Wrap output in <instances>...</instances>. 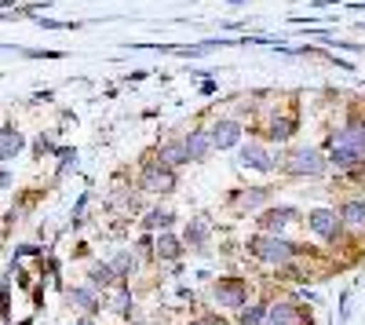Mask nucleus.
Listing matches in <instances>:
<instances>
[{
  "label": "nucleus",
  "mask_w": 365,
  "mask_h": 325,
  "mask_svg": "<svg viewBox=\"0 0 365 325\" xmlns=\"http://www.w3.org/2000/svg\"><path fill=\"white\" fill-rule=\"evenodd\" d=\"M245 252H249L256 263H263V267L282 271L285 263H292L296 256L307 252V245L289 242L285 234H263V230H256V234H249V238H245Z\"/></svg>",
  "instance_id": "f257e3e1"
},
{
  "label": "nucleus",
  "mask_w": 365,
  "mask_h": 325,
  "mask_svg": "<svg viewBox=\"0 0 365 325\" xmlns=\"http://www.w3.org/2000/svg\"><path fill=\"white\" fill-rule=\"evenodd\" d=\"M278 168L292 180H322L329 172V158H322V150H314V146H292L278 158Z\"/></svg>",
  "instance_id": "f03ea898"
},
{
  "label": "nucleus",
  "mask_w": 365,
  "mask_h": 325,
  "mask_svg": "<svg viewBox=\"0 0 365 325\" xmlns=\"http://www.w3.org/2000/svg\"><path fill=\"white\" fill-rule=\"evenodd\" d=\"M208 300L216 304L220 311H245L252 304V285L249 278H237V274H223L216 282H208Z\"/></svg>",
  "instance_id": "7ed1b4c3"
},
{
  "label": "nucleus",
  "mask_w": 365,
  "mask_h": 325,
  "mask_svg": "<svg viewBox=\"0 0 365 325\" xmlns=\"http://www.w3.org/2000/svg\"><path fill=\"white\" fill-rule=\"evenodd\" d=\"M175 187H179V172L161 165L158 154H150L139 168V190L146 197H168V194H175Z\"/></svg>",
  "instance_id": "20e7f679"
},
{
  "label": "nucleus",
  "mask_w": 365,
  "mask_h": 325,
  "mask_svg": "<svg viewBox=\"0 0 365 325\" xmlns=\"http://www.w3.org/2000/svg\"><path fill=\"white\" fill-rule=\"evenodd\" d=\"M307 230L314 234L322 245H340L344 234H347L336 205H318V209H311V212H307Z\"/></svg>",
  "instance_id": "39448f33"
},
{
  "label": "nucleus",
  "mask_w": 365,
  "mask_h": 325,
  "mask_svg": "<svg viewBox=\"0 0 365 325\" xmlns=\"http://www.w3.org/2000/svg\"><path fill=\"white\" fill-rule=\"evenodd\" d=\"M329 154H351V158H365V117H347V125H340L325 139Z\"/></svg>",
  "instance_id": "423d86ee"
},
{
  "label": "nucleus",
  "mask_w": 365,
  "mask_h": 325,
  "mask_svg": "<svg viewBox=\"0 0 365 325\" xmlns=\"http://www.w3.org/2000/svg\"><path fill=\"white\" fill-rule=\"evenodd\" d=\"M263 325H314V311H307L296 296H278L267 300Z\"/></svg>",
  "instance_id": "0eeeda50"
},
{
  "label": "nucleus",
  "mask_w": 365,
  "mask_h": 325,
  "mask_svg": "<svg viewBox=\"0 0 365 325\" xmlns=\"http://www.w3.org/2000/svg\"><path fill=\"white\" fill-rule=\"evenodd\" d=\"M299 220H303V212L296 209V205H270V209H263L256 216V230H263V234H285Z\"/></svg>",
  "instance_id": "6e6552de"
},
{
  "label": "nucleus",
  "mask_w": 365,
  "mask_h": 325,
  "mask_svg": "<svg viewBox=\"0 0 365 325\" xmlns=\"http://www.w3.org/2000/svg\"><path fill=\"white\" fill-rule=\"evenodd\" d=\"M237 165L241 168H252V172H274L278 168V154L270 150V146H263V143H245L237 150Z\"/></svg>",
  "instance_id": "1a4fd4ad"
},
{
  "label": "nucleus",
  "mask_w": 365,
  "mask_h": 325,
  "mask_svg": "<svg viewBox=\"0 0 365 325\" xmlns=\"http://www.w3.org/2000/svg\"><path fill=\"white\" fill-rule=\"evenodd\" d=\"M212 132V150H234V146H241V135H245V128H241V121H234V117H220L216 125L208 128Z\"/></svg>",
  "instance_id": "9d476101"
},
{
  "label": "nucleus",
  "mask_w": 365,
  "mask_h": 325,
  "mask_svg": "<svg viewBox=\"0 0 365 325\" xmlns=\"http://www.w3.org/2000/svg\"><path fill=\"white\" fill-rule=\"evenodd\" d=\"M296 128H299V117H296V110H274L270 113V121H267V139L270 143H289L292 135H296Z\"/></svg>",
  "instance_id": "9b49d317"
},
{
  "label": "nucleus",
  "mask_w": 365,
  "mask_h": 325,
  "mask_svg": "<svg viewBox=\"0 0 365 325\" xmlns=\"http://www.w3.org/2000/svg\"><path fill=\"white\" fill-rule=\"evenodd\" d=\"M154 256L161 263H179L182 256H187V242H182V234H175V230L154 234Z\"/></svg>",
  "instance_id": "f8f14e48"
},
{
  "label": "nucleus",
  "mask_w": 365,
  "mask_h": 325,
  "mask_svg": "<svg viewBox=\"0 0 365 325\" xmlns=\"http://www.w3.org/2000/svg\"><path fill=\"white\" fill-rule=\"evenodd\" d=\"M103 307L113 311V314H120V318H132V311H135L132 285H128V282H117L113 289H106V292H103Z\"/></svg>",
  "instance_id": "ddd939ff"
},
{
  "label": "nucleus",
  "mask_w": 365,
  "mask_h": 325,
  "mask_svg": "<svg viewBox=\"0 0 365 325\" xmlns=\"http://www.w3.org/2000/svg\"><path fill=\"white\" fill-rule=\"evenodd\" d=\"M66 304L77 307V311H84V314H99V307H103V292H99V289H91V285L84 282V285L66 289Z\"/></svg>",
  "instance_id": "4468645a"
},
{
  "label": "nucleus",
  "mask_w": 365,
  "mask_h": 325,
  "mask_svg": "<svg viewBox=\"0 0 365 325\" xmlns=\"http://www.w3.org/2000/svg\"><path fill=\"white\" fill-rule=\"evenodd\" d=\"M175 212L168 209V205H154V209H146L143 212V220H139V227L146 230V234H165V230H175Z\"/></svg>",
  "instance_id": "2eb2a0df"
},
{
  "label": "nucleus",
  "mask_w": 365,
  "mask_h": 325,
  "mask_svg": "<svg viewBox=\"0 0 365 325\" xmlns=\"http://www.w3.org/2000/svg\"><path fill=\"white\" fill-rule=\"evenodd\" d=\"M158 161L161 165H168V168H182V165H190V154H187V143H182V135L179 139H165V143H158Z\"/></svg>",
  "instance_id": "dca6fc26"
},
{
  "label": "nucleus",
  "mask_w": 365,
  "mask_h": 325,
  "mask_svg": "<svg viewBox=\"0 0 365 325\" xmlns=\"http://www.w3.org/2000/svg\"><path fill=\"white\" fill-rule=\"evenodd\" d=\"M208 238H212L208 216H194L187 227H182V242H187V249H194V252H205L208 249Z\"/></svg>",
  "instance_id": "f3484780"
},
{
  "label": "nucleus",
  "mask_w": 365,
  "mask_h": 325,
  "mask_svg": "<svg viewBox=\"0 0 365 325\" xmlns=\"http://www.w3.org/2000/svg\"><path fill=\"white\" fill-rule=\"evenodd\" d=\"M182 143H187L190 165H201V161L212 154V132H208V128H190L187 135H182Z\"/></svg>",
  "instance_id": "a211bd4d"
},
{
  "label": "nucleus",
  "mask_w": 365,
  "mask_h": 325,
  "mask_svg": "<svg viewBox=\"0 0 365 325\" xmlns=\"http://www.w3.org/2000/svg\"><path fill=\"white\" fill-rule=\"evenodd\" d=\"M270 201V190L267 187H249V190H234V197H230V205L237 212H256V209H263V205Z\"/></svg>",
  "instance_id": "6ab92c4d"
},
{
  "label": "nucleus",
  "mask_w": 365,
  "mask_h": 325,
  "mask_svg": "<svg viewBox=\"0 0 365 325\" xmlns=\"http://www.w3.org/2000/svg\"><path fill=\"white\" fill-rule=\"evenodd\" d=\"M340 220H344L347 230L365 234V197H347V201L340 205Z\"/></svg>",
  "instance_id": "aec40b11"
},
{
  "label": "nucleus",
  "mask_w": 365,
  "mask_h": 325,
  "mask_svg": "<svg viewBox=\"0 0 365 325\" xmlns=\"http://www.w3.org/2000/svg\"><path fill=\"white\" fill-rule=\"evenodd\" d=\"M120 278L113 274V267L110 263H103V259H96V263H88V285L91 289H99V292H106V289H113Z\"/></svg>",
  "instance_id": "412c9836"
},
{
  "label": "nucleus",
  "mask_w": 365,
  "mask_h": 325,
  "mask_svg": "<svg viewBox=\"0 0 365 325\" xmlns=\"http://www.w3.org/2000/svg\"><path fill=\"white\" fill-rule=\"evenodd\" d=\"M106 263L113 267V274H117L120 282H132V274H135V267H139V256H135L132 249H120V252H113Z\"/></svg>",
  "instance_id": "4be33fe9"
},
{
  "label": "nucleus",
  "mask_w": 365,
  "mask_h": 325,
  "mask_svg": "<svg viewBox=\"0 0 365 325\" xmlns=\"http://www.w3.org/2000/svg\"><path fill=\"white\" fill-rule=\"evenodd\" d=\"M19 150H22V135L15 128H4L0 132V161H11Z\"/></svg>",
  "instance_id": "5701e85b"
},
{
  "label": "nucleus",
  "mask_w": 365,
  "mask_h": 325,
  "mask_svg": "<svg viewBox=\"0 0 365 325\" xmlns=\"http://www.w3.org/2000/svg\"><path fill=\"white\" fill-rule=\"evenodd\" d=\"M267 314V300H252L245 311H237V325H263Z\"/></svg>",
  "instance_id": "b1692460"
},
{
  "label": "nucleus",
  "mask_w": 365,
  "mask_h": 325,
  "mask_svg": "<svg viewBox=\"0 0 365 325\" xmlns=\"http://www.w3.org/2000/svg\"><path fill=\"white\" fill-rule=\"evenodd\" d=\"M187 325H230V321H227V314H220V311H197Z\"/></svg>",
  "instance_id": "393cba45"
},
{
  "label": "nucleus",
  "mask_w": 365,
  "mask_h": 325,
  "mask_svg": "<svg viewBox=\"0 0 365 325\" xmlns=\"http://www.w3.org/2000/svg\"><path fill=\"white\" fill-rule=\"evenodd\" d=\"M347 318H351V292H344V296H340V311H336V325H347Z\"/></svg>",
  "instance_id": "a878e982"
},
{
  "label": "nucleus",
  "mask_w": 365,
  "mask_h": 325,
  "mask_svg": "<svg viewBox=\"0 0 365 325\" xmlns=\"http://www.w3.org/2000/svg\"><path fill=\"white\" fill-rule=\"evenodd\" d=\"M139 252H143L146 259H158V256H154V234H143V238H139Z\"/></svg>",
  "instance_id": "bb28decb"
},
{
  "label": "nucleus",
  "mask_w": 365,
  "mask_h": 325,
  "mask_svg": "<svg viewBox=\"0 0 365 325\" xmlns=\"http://www.w3.org/2000/svg\"><path fill=\"white\" fill-rule=\"evenodd\" d=\"M84 209H88V194H81V197H77V209H73V227H81V216H84Z\"/></svg>",
  "instance_id": "cd10ccee"
},
{
  "label": "nucleus",
  "mask_w": 365,
  "mask_h": 325,
  "mask_svg": "<svg viewBox=\"0 0 365 325\" xmlns=\"http://www.w3.org/2000/svg\"><path fill=\"white\" fill-rule=\"evenodd\" d=\"M73 325H96V314H84V318H77Z\"/></svg>",
  "instance_id": "c85d7f7f"
},
{
  "label": "nucleus",
  "mask_w": 365,
  "mask_h": 325,
  "mask_svg": "<svg viewBox=\"0 0 365 325\" xmlns=\"http://www.w3.org/2000/svg\"><path fill=\"white\" fill-rule=\"evenodd\" d=\"M19 325H34V318H22V321H19Z\"/></svg>",
  "instance_id": "c756f323"
}]
</instances>
